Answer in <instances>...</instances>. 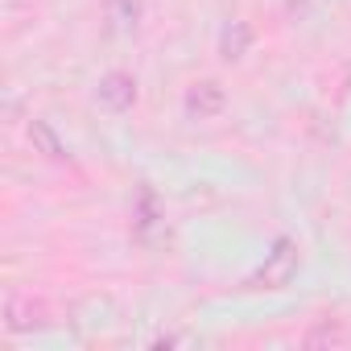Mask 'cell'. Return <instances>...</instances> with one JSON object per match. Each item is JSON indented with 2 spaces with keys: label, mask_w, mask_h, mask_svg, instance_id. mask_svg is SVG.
<instances>
[{
  "label": "cell",
  "mask_w": 351,
  "mask_h": 351,
  "mask_svg": "<svg viewBox=\"0 0 351 351\" xmlns=\"http://www.w3.org/2000/svg\"><path fill=\"white\" fill-rule=\"evenodd\" d=\"M298 273V244L289 240V236H281L277 244H273V252H265V265L244 281L248 289H281V285H289V277Z\"/></svg>",
  "instance_id": "obj_1"
},
{
  "label": "cell",
  "mask_w": 351,
  "mask_h": 351,
  "mask_svg": "<svg viewBox=\"0 0 351 351\" xmlns=\"http://www.w3.org/2000/svg\"><path fill=\"white\" fill-rule=\"evenodd\" d=\"M182 108H186L191 120H215V116H223V108H228V91H223V83H215V79H199L195 87H186Z\"/></svg>",
  "instance_id": "obj_2"
},
{
  "label": "cell",
  "mask_w": 351,
  "mask_h": 351,
  "mask_svg": "<svg viewBox=\"0 0 351 351\" xmlns=\"http://www.w3.org/2000/svg\"><path fill=\"white\" fill-rule=\"evenodd\" d=\"M95 104L104 112H128L136 104V79L124 75V71H108L99 83H95Z\"/></svg>",
  "instance_id": "obj_3"
},
{
  "label": "cell",
  "mask_w": 351,
  "mask_h": 351,
  "mask_svg": "<svg viewBox=\"0 0 351 351\" xmlns=\"http://www.w3.org/2000/svg\"><path fill=\"white\" fill-rule=\"evenodd\" d=\"M46 322V306L42 302H34L29 293H9L5 298V326L9 330H34V326H42Z\"/></svg>",
  "instance_id": "obj_4"
},
{
  "label": "cell",
  "mask_w": 351,
  "mask_h": 351,
  "mask_svg": "<svg viewBox=\"0 0 351 351\" xmlns=\"http://www.w3.org/2000/svg\"><path fill=\"white\" fill-rule=\"evenodd\" d=\"M248 50H252V25L240 21V17H232V21L219 29V58H223V62H240Z\"/></svg>",
  "instance_id": "obj_5"
},
{
  "label": "cell",
  "mask_w": 351,
  "mask_h": 351,
  "mask_svg": "<svg viewBox=\"0 0 351 351\" xmlns=\"http://www.w3.org/2000/svg\"><path fill=\"white\" fill-rule=\"evenodd\" d=\"M145 13V0H108V25L112 34H136Z\"/></svg>",
  "instance_id": "obj_6"
},
{
  "label": "cell",
  "mask_w": 351,
  "mask_h": 351,
  "mask_svg": "<svg viewBox=\"0 0 351 351\" xmlns=\"http://www.w3.org/2000/svg\"><path fill=\"white\" fill-rule=\"evenodd\" d=\"M29 141H34V149H38V153H46L50 161L71 157V153H66V145L58 141V132L50 128V120H29Z\"/></svg>",
  "instance_id": "obj_7"
},
{
  "label": "cell",
  "mask_w": 351,
  "mask_h": 351,
  "mask_svg": "<svg viewBox=\"0 0 351 351\" xmlns=\"http://www.w3.org/2000/svg\"><path fill=\"white\" fill-rule=\"evenodd\" d=\"M347 335L339 330V326H314L310 335H306V343H343Z\"/></svg>",
  "instance_id": "obj_8"
}]
</instances>
